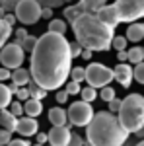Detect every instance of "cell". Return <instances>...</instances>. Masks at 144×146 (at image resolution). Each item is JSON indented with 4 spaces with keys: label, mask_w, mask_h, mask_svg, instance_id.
Here are the masks:
<instances>
[{
    "label": "cell",
    "mask_w": 144,
    "mask_h": 146,
    "mask_svg": "<svg viewBox=\"0 0 144 146\" xmlns=\"http://www.w3.org/2000/svg\"><path fill=\"white\" fill-rule=\"evenodd\" d=\"M72 70L70 43L64 35L43 33L31 51V80L45 92L60 90Z\"/></svg>",
    "instance_id": "6da1fadb"
},
{
    "label": "cell",
    "mask_w": 144,
    "mask_h": 146,
    "mask_svg": "<svg viewBox=\"0 0 144 146\" xmlns=\"http://www.w3.org/2000/svg\"><path fill=\"white\" fill-rule=\"evenodd\" d=\"M70 25H72V31H74V37H76V43L82 49H88L92 53L111 49L115 29L101 23L96 18V14H82Z\"/></svg>",
    "instance_id": "7a4b0ae2"
},
{
    "label": "cell",
    "mask_w": 144,
    "mask_h": 146,
    "mask_svg": "<svg viewBox=\"0 0 144 146\" xmlns=\"http://www.w3.org/2000/svg\"><path fill=\"white\" fill-rule=\"evenodd\" d=\"M86 140L90 146H125L129 140V133L121 127L117 115L109 111H98L86 127Z\"/></svg>",
    "instance_id": "3957f363"
},
{
    "label": "cell",
    "mask_w": 144,
    "mask_h": 146,
    "mask_svg": "<svg viewBox=\"0 0 144 146\" xmlns=\"http://www.w3.org/2000/svg\"><path fill=\"white\" fill-rule=\"evenodd\" d=\"M121 127L129 135H136L144 129V96L131 94L121 100V109L117 113Z\"/></svg>",
    "instance_id": "277c9868"
},
{
    "label": "cell",
    "mask_w": 144,
    "mask_h": 146,
    "mask_svg": "<svg viewBox=\"0 0 144 146\" xmlns=\"http://www.w3.org/2000/svg\"><path fill=\"white\" fill-rule=\"evenodd\" d=\"M84 70H86V82L94 90H101V88L109 86L111 80H115L113 78V70L107 68L105 64H101V62H90Z\"/></svg>",
    "instance_id": "5b68a950"
},
{
    "label": "cell",
    "mask_w": 144,
    "mask_h": 146,
    "mask_svg": "<svg viewBox=\"0 0 144 146\" xmlns=\"http://www.w3.org/2000/svg\"><path fill=\"white\" fill-rule=\"evenodd\" d=\"M113 6L117 10L119 22L134 23L144 18V0H117Z\"/></svg>",
    "instance_id": "8992f818"
},
{
    "label": "cell",
    "mask_w": 144,
    "mask_h": 146,
    "mask_svg": "<svg viewBox=\"0 0 144 146\" xmlns=\"http://www.w3.org/2000/svg\"><path fill=\"white\" fill-rule=\"evenodd\" d=\"M14 16L23 25H33L41 20V6L37 4V0H20L14 10Z\"/></svg>",
    "instance_id": "52a82bcc"
},
{
    "label": "cell",
    "mask_w": 144,
    "mask_h": 146,
    "mask_svg": "<svg viewBox=\"0 0 144 146\" xmlns=\"http://www.w3.org/2000/svg\"><path fill=\"white\" fill-rule=\"evenodd\" d=\"M66 117H68V121H70V125H74V127H88L92 117H94V109H92L90 103L80 100V101H74L68 107Z\"/></svg>",
    "instance_id": "ba28073f"
},
{
    "label": "cell",
    "mask_w": 144,
    "mask_h": 146,
    "mask_svg": "<svg viewBox=\"0 0 144 146\" xmlns=\"http://www.w3.org/2000/svg\"><path fill=\"white\" fill-rule=\"evenodd\" d=\"M25 60V53L20 45L16 43H6L0 51V62H2V68H8V70H16L20 68Z\"/></svg>",
    "instance_id": "9c48e42d"
},
{
    "label": "cell",
    "mask_w": 144,
    "mask_h": 146,
    "mask_svg": "<svg viewBox=\"0 0 144 146\" xmlns=\"http://www.w3.org/2000/svg\"><path fill=\"white\" fill-rule=\"evenodd\" d=\"M96 18H98L101 23H105L107 27H111V29H115V27L121 23L119 22V16H117V10H115L113 4H105L103 8H100V10L96 12Z\"/></svg>",
    "instance_id": "30bf717a"
},
{
    "label": "cell",
    "mask_w": 144,
    "mask_h": 146,
    "mask_svg": "<svg viewBox=\"0 0 144 146\" xmlns=\"http://www.w3.org/2000/svg\"><path fill=\"white\" fill-rule=\"evenodd\" d=\"M70 135H72V131H70V127H53L51 131H49V144L51 146H66L68 140H70Z\"/></svg>",
    "instance_id": "8fae6325"
},
{
    "label": "cell",
    "mask_w": 144,
    "mask_h": 146,
    "mask_svg": "<svg viewBox=\"0 0 144 146\" xmlns=\"http://www.w3.org/2000/svg\"><path fill=\"white\" fill-rule=\"evenodd\" d=\"M113 78L117 80L123 88H129V86L133 84V66H131V64H127V62L117 64L115 70H113Z\"/></svg>",
    "instance_id": "7c38bea8"
},
{
    "label": "cell",
    "mask_w": 144,
    "mask_h": 146,
    "mask_svg": "<svg viewBox=\"0 0 144 146\" xmlns=\"http://www.w3.org/2000/svg\"><path fill=\"white\" fill-rule=\"evenodd\" d=\"M16 131L22 136H33L39 133V123L35 119H31V117H22V119H18Z\"/></svg>",
    "instance_id": "4fadbf2b"
},
{
    "label": "cell",
    "mask_w": 144,
    "mask_h": 146,
    "mask_svg": "<svg viewBox=\"0 0 144 146\" xmlns=\"http://www.w3.org/2000/svg\"><path fill=\"white\" fill-rule=\"evenodd\" d=\"M12 84H16L18 88H25L29 82H31V74H29V70L27 68H16V70H12Z\"/></svg>",
    "instance_id": "5bb4252c"
},
{
    "label": "cell",
    "mask_w": 144,
    "mask_h": 146,
    "mask_svg": "<svg viewBox=\"0 0 144 146\" xmlns=\"http://www.w3.org/2000/svg\"><path fill=\"white\" fill-rule=\"evenodd\" d=\"M125 39H127V41H133V43H138V41H142V39H144V23H142V22L129 23Z\"/></svg>",
    "instance_id": "9a60e30c"
},
{
    "label": "cell",
    "mask_w": 144,
    "mask_h": 146,
    "mask_svg": "<svg viewBox=\"0 0 144 146\" xmlns=\"http://www.w3.org/2000/svg\"><path fill=\"white\" fill-rule=\"evenodd\" d=\"M49 121L53 127H66V111L62 109V107H53V109H49Z\"/></svg>",
    "instance_id": "2e32d148"
},
{
    "label": "cell",
    "mask_w": 144,
    "mask_h": 146,
    "mask_svg": "<svg viewBox=\"0 0 144 146\" xmlns=\"http://www.w3.org/2000/svg\"><path fill=\"white\" fill-rule=\"evenodd\" d=\"M0 127H2V131L14 133L16 127H18V119L10 111H0Z\"/></svg>",
    "instance_id": "e0dca14e"
},
{
    "label": "cell",
    "mask_w": 144,
    "mask_h": 146,
    "mask_svg": "<svg viewBox=\"0 0 144 146\" xmlns=\"http://www.w3.org/2000/svg\"><path fill=\"white\" fill-rule=\"evenodd\" d=\"M23 113H25L27 117L35 119V117H39V115L43 113V103L37 101V100H27L23 103Z\"/></svg>",
    "instance_id": "ac0fdd59"
},
{
    "label": "cell",
    "mask_w": 144,
    "mask_h": 146,
    "mask_svg": "<svg viewBox=\"0 0 144 146\" xmlns=\"http://www.w3.org/2000/svg\"><path fill=\"white\" fill-rule=\"evenodd\" d=\"M82 14H86V12H84V8H82V4L78 2V4H74V6H66V8H64V12H62V18H64V22L72 23L76 18H80Z\"/></svg>",
    "instance_id": "d6986e66"
},
{
    "label": "cell",
    "mask_w": 144,
    "mask_h": 146,
    "mask_svg": "<svg viewBox=\"0 0 144 146\" xmlns=\"http://www.w3.org/2000/svg\"><path fill=\"white\" fill-rule=\"evenodd\" d=\"M127 60L129 62H133V64H140L144 62V49L142 47H131L129 51H127Z\"/></svg>",
    "instance_id": "ffe728a7"
},
{
    "label": "cell",
    "mask_w": 144,
    "mask_h": 146,
    "mask_svg": "<svg viewBox=\"0 0 144 146\" xmlns=\"http://www.w3.org/2000/svg\"><path fill=\"white\" fill-rule=\"evenodd\" d=\"M105 2L107 0H80V4H82V8H84L86 14H96L100 8L105 6Z\"/></svg>",
    "instance_id": "44dd1931"
},
{
    "label": "cell",
    "mask_w": 144,
    "mask_h": 146,
    "mask_svg": "<svg viewBox=\"0 0 144 146\" xmlns=\"http://www.w3.org/2000/svg\"><path fill=\"white\" fill-rule=\"evenodd\" d=\"M27 92H29V100H37V101H41L43 98H47V94H49V92H45L43 88H39L33 80L27 84Z\"/></svg>",
    "instance_id": "7402d4cb"
},
{
    "label": "cell",
    "mask_w": 144,
    "mask_h": 146,
    "mask_svg": "<svg viewBox=\"0 0 144 146\" xmlns=\"http://www.w3.org/2000/svg\"><path fill=\"white\" fill-rule=\"evenodd\" d=\"M66 27H68V23L64 22V20H51L49 22V33H58V35H64L66 33Z\"/></svg>",
    "instance_id": "603a6c76"
},
{
    "label": "cell",
    "mask_w": 144,
    "mask_h": 146,
    "mask_svg": "<svg viewBox=\"0 0 144 146\" xmlns=\"http://www.w3.org/2000/svg\"><path fill=\"white\" fill-rule=\"evenodd\" d=\"M10 103H12V94L8 90V86L6 84H0V111H4Z\"/></svg>",
    "instance_id": "cb8c5ba5"
},
{
    "label": "cell",
    "mask_w": 144,
    "mask_h": 146,
    "mask_svg": "<svg viewBox=\"0 0 144 146\" xmlns=\"http://www.w3.org/2000/svg\"><path fill=\"white\" fill-rule=\"evenodd\" d=\"M10 35H12V27L4 20H0V51H2V47L8 43Z\"/></svg>",
    "instance_id": "d4e9b609"
},
{
    "label": "cell",
    "mask_w": 144,
    "mask_h": 146,
    "mask_svg": "<svg viewBox=\"0 0 144 146\" xmlns=\"http://www.w3.org/2000/svg\"><path fill=\"white\" fill-rule=\"evenodd\" d=\"M96 98H98V90H94V88H90V86L80 90V100L86 101V103H92Z\"/></svg>",
    "instance_id": "484cf974"
},
{
    "label": "cell",
    "mask_w": 144,
    "mask_h": 146,
    "mask_svg": "<svg viewBox=\"0 0 144 146\" xmlns=\"http://www.w3.org/2000/svg\"><path fill=\"white\" fill-rule=\"evenodd\" d=\"M70 80L76 82V84L84 82V80H86V70H84L82 66H74L72 70H70Z\"/></svg>",
    "instance_id": "4316f807"
},
{
    "label": "cell",
    "mask_w": 144,
    "mask_h": 146,
    "mask_svg": "<svg viewBox=\"0 0 144 146\" xmlns=\"http://www.w3.org/2000/svg\"><path fill=\"white\" fill-rule=\"evenodd\" d=\"M37 4H39L41 8L55 10V8H60V6H64V0H37Z\"/></svg>",
    "instance_id": "83f0119b"
},
{
    "label": "cell",
    "mask_w": 144,
    "mask_h": 146,
    "mask_svg": "<svg viewBox=\"0 0 144 146\" xmlns=\"http://www.w3.org/2000/svg\"><path fill=\"white\" fill-rule=\"evenodd\" d=\"M111 47L117 49V53L119 51H127V39H125V35H115L113 41H111Z\"/></svg>",
    "instance_id": "f1b7e54d"
},
{
    "label": "cell",
    "mask_w": 144,
    "mask_h": 146,
    "mask_svg": "<svg viewBox=\"0 0 144 146\" xmlns=\"http://www.w3.org/2000/svg\"><path fill=\"white\" fill-rule=\"evenodd\" d=\"M100 98L103 101H107V103H109L111 100H115V98H117V94H115V90H113L111 86H105V88H101V90H100Z\"/></svg>",
    "instance_id": "f546056e"
},
{
    "label": "cell",
    "mask_w": 144,
    "mask_h": 146,
    "mask_svg": "<svg viewBox=\"0 0 144 146\" xmlns=\"http://www.w3.org/2000/svg\"><path fill=\"white\" fill-rule=\"evenodd\" d=\"M133 80H136L138 84H144V62H140L133 68Z\"/></svg>",
    "instance_id": "4dcf8cb0"
},
{
    "label": "cell",
    "mask_w": 144,
    "mask_h": 146,
    "mask_svg": "<svg viewBox=\"0 0 144 146\" xmlns=\"http://www.w3.org/2000/svg\"><path fill=\"white\" fill-rule=\"evenodd\" d=\"M8 107H10V113L14 115V117H16V119H18V117H20V115L23 113V103H22V101H18V100L12 101Z\"/></svg>",
    "instance_id": "1f68e13d"
},
{
    "label": "cell",
    "mask_w": 144,
    "mask_h": 146,
    "mask_svg": "<svg viewBox=\"0 0 144 146\" xmlns=\"http://www.w3.org/2000/svg\"><path fill=\"white\" fill-rule=\"evenodd\" d=\"M80 84H76V82H72V80H68L66 86H64V92H66L68 96H76V94H80Z\"/></svg>",
    "instance_id": "d6a6232c"
},
{
    "label": "cell",
    "mask_w": 144,
    "mask_h": 146,
    "mask_svg": "<svg viewBox=\"0 0 144 146\" xmlns=\"http://www.w3.org/2000/svg\"><path fill=\"white\" fill-rule=\"evenodd\" d=\"M35 43H37V37H33V35H27V37H25V41L22 43L23 53H25V51H29V53H31V51H33V47H35Z\"/></svg>",
    "instance_id": "836d02e7"
},
{
    "label": "cell",
    "mask_w": 144,
    "mask_h": 146,
    "mask_svg": "<svg viewBox=\"0 0 144 146\" xmlns=\"http://www.w3.org/2000/svg\"><path fill=\"white\" fill-rule=\"evenodd\" d=\"M18 2H20V0H2V4H0V6H2V10L6 12V14H12V12L16 10Z\"/></svg>",
    "instance_id": "e575fe53"
},
{
    "label": "cell",
    "mask_w": 144,
    "mask_h": 146,
    "mask_svg": "<svg viewBox=\"0 0 144 146\" xmlns=\"http://www.w3.org/2000/svg\"><path fill=\"white\" fill-rule=\"evenodd\" d=\"M14 35H16V41H14V43H16V45H20V47H22V43L25 41V37H27L29 33H27V31H25L23 27H20L18 31H14Z\"/></svg>",
    "instance_id": "d590c367"
},
{
    "label": "cell",
    "mask_w": 144,
    "mask_h": 146,
    "mask_svg": "<svg viewBox=\"0 0 144 146\" xmlns=\"http://www.w3.org/2000/svg\"><path fill=\"white\" fill-rule=\"evenodd\" d=\"M66 146H84V138L78 135V133H72V135H70V140H68Z\"/></svg>",
    "instance_id": "8d00e7d4"
},
{
    "label": "cell",
    "mask_w": 144,
    "mask_h": 146,
    "mask_svg": "<svg viewBox=\"0 0 144 146\" xmlns=\"http://www.w3.org/2000/svg\"><path fill=\"white\" fill-rule=\"evenodd\" d=\"M119 109H121V100H119V98L111 100L109 101V109H107V111L113 113V115H117V113H119Z\"/></svg>",
    "instance_id": "74e56055"
},
{
    "label": "cell",
    "mask_w": 144,
    "mask_h": 146,
    "mask_svg": "<svg viewBox=\"0 0 144 146\" xmlns=\"http://www.w3.org/2000/svg\"><path fill=\"white\" fill-rule=\"evenodd\" d=\"M12 140V133L8 131H2L0 129V146H8V142Z\"/></svg>",
    "instance_id": "f35d334b"
},
{
    "label": "cell",
    "mask_w": 144,
    "mask_h": 146,
    "mask_svg": "<svg viewBox=\"0 0 144 146\" xmlns=\"http://www.w3.org/2000/svg\"><path fill=\"white\" fill-rule=\"evenodd\" d=\"M16 98H18V101H25L29 100V92H27V88H20V90L16 92Z\"/></svg>",
    "instance_id": "ab89813d"
},
{
    "label": "cell",
    "mask_w": 144,
    "mask_h": 146,
    "mask_svg": "<svg viewBox=\"0 0 144 146\" xmlns=\"http://www.w3.org/2000/svg\"><path fill=\"white\" fill-rule=\"evenodd\" d=\"M82 55V47L78 45V43H70V56L72 58H76V56Z\"/></svg>",
    "instance_id": "60d3db41"
},
{
    "label": "cell",
    "mask_w": 144,
    "mask_h": 146,
    "mask_svg": "<svg viewBox=\"0 0 144 146\" xmlns=\"http://www.w3.org/2000/svg\"><path fill=\"white\" fill-rule=\"evenodd\" d=\"M10 76H12V70L0 66V84H4V80H10Z\"/></svg>",
    "instance_id": "b9f144b4"
},
{
    "label": "cell",
    "mask_w": 144,
    "mask_h": 146,
    "mask_svg": "<svg viewBox=\"0 0 144 146\" xmlns=\"http://www.w3.org/2000/svg\"><path fill=\"white\" fill-rule=\"evenodd\" d=\"M8 146H29V142L25 140V138H12Z\"/></svg>",
    "instance_id": "7bdbcfd3"
},
{
    "label": "cell",
    "mask_w": 144,
    "mask_h": 146,
    "mask_svg": "<svg viewBox=\"0 0 144 146\" xmlns=\"http://www.w3.org/2000/svg\"><path fill=\"white\" fill-rule=\"evenodd\" d=\"M55 98H56V101H58V103H66V101H68V94L64 90H58Z\"/></svg>",
    "instance_id": "ee69618b"
},
{
    "label": "cell",
    "mask_w": 144,
    "mask_h": 146,
    "mask_svg": "<svg viewBox=\"0 0 144 146\" xmlns=\"http://www.w3.org/2000/svg\"><path fill=\"white\" fill-rule=\"evenodd\" d=\"M4 22L8 23L10 27H14V23L18 22V20H16V16H14V14H6V16H4Z\"/></svg>",
    "instance_id": "f6af8a7d"
},
{
    "label": "cell",
    "mask_w": 144,
    "mask_h": 146,
    "mask_svg": "<svg viewBox=\"0 0 144 146\" xmlns=\"http://www.w3.org/2000/svg\"><path fill=\"white\" fill-rule=\"evenodd\" d=\"M49 140V136L45 135V133H37V144H41V146H45V142Z\"/></svg>",
    "instance_id": "bcb514c9"
},
{
    "label": "cell",
    "mask_w": 144,
    "mask_h": 146,
    "mask_svg": "<svg viewBox=\"0 0 144 146\" xmlns=\"http://www.w3.org/2000/svg\"><path fill=\"white\" fill-rule=\"evenodd\" d=\"M41 18H53V10H49V8H41Z\"/></svg>",
    "instance_id": "7dc6e473"
},
{
    "label": "cell",
    "mask_w": 144,
    "mask_h": 146,
    "mask_svg": "<svg viewBox=\"0 0 144 146\" xmlns=\"http://www.w3.org/2000/svg\"><path fill=\"white\" fill-rule=\"evenodd\" d=\"M92 55H94V53H92V51H88V49H82V58H84V60H90V58H92Z\"/></svg>",
    "instance_id": "c3c4849f"
},
{
    "label": "cell",
    "mask_w": 144,
    "mask_h": 146,
    "mask_svg": "<svg viewBox=\"0 0 144 146\" xmlns=\"http://www.w3.org/2000/svg\"><path fill=\"white\" fill-rule=\"evenodd\" d=\"M117 58H119V62H127V51H119Z\"/></svg>",
    "instance_id": "681fc988"
},
{
    "label": "cell",
    "mask_w": 144,
    "mask_h": 146,
    "mask_svg": "<svg viewBox=\"0 0 144 146\" xmlns=\"http://www.w3.org/2000/svg\"><path fill=\"white\" fill-rule=\"evenodd\" d=\"M134 146H144V138H142V140H138V142H136Z\"/></svg>",
    "instance_id": "f907efd6"
},
{
    "label": "cell",
    "mask_w": 144,
    "mask_h": 146,
    "mask_svg": "<svg viewBox=\"0 0 144 146\" xmlns=\"http://www.w3.org/2000/svg\"><path fill=\"white\" fill-rule=\"evenodd\" d=\"M64 2H70V0H64Z\"/></svg>",
    "instance_id": "816d5d0a"
},
{
    "label": "cell",
    "mask_w": 144,
    "mask_h": 146,
    "mask_svg": "<svg viewBox=\"0 0 144 146\" xmlns=\"http://www.w3.org/2000/svg\"><path fill=\"white\" fill-rule=\"evenodd\" d=\"M35 146H41V144H35Z\"/></svg>",
    "instance_id": "f5cc1de1"
},
{
    "label": "cell",
    "mask_w": 144,
    "mask_h": 146,
    "mask_svg": "<svg viewBox=\"0 0 144 146\" xmlns=\"http://www.w3.org/2000/svg\"><path fill=\"white\" fill-rule=\"evenodd\" d=\"M49 146H51V144H49Z\"/></svg>",
    "instance_id": "db71d44e"
},
{
    "label": "cell",
    "mask_w": 144,
    "mask_h": 146,
    "mask_svg": "<svg viewBox=\"0 0 144 146\" xmlns=\"http://www.w3.org/2000/svg\"><path fill=\"white\" fill-rule=\"evenodd\" d=\"M142 49H144V47H142Z\"/></svg>",
    "instance_id": "11a10c76"
}]
</instances>
